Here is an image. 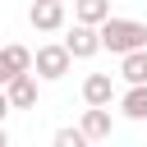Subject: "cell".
I'll return each instance as SVG.
<instances>
[{
	"mask_svg": "<svg viewBox=\"0 0 147 147\" xmlns=\"http://www.w3.org/2000/svg\"><path fill=\"white\" fill-rule=\"evenodd\" d=\"M106 14H110V0H74V18L78 23H92L96 28Z\"/></svg>",
	"mask_w": 147,
	"mask_h": 147,
	"instance_id": "11",
	"label": "cell"
},
{
	"mask_svg": "<svg viewBox=\"0 0 147 147\" xmlns=\"http://www.w3.org/2000/svg\"><path fill=\"white\" fill-rule=\"evenodd\" d=\"M64 51H69L74 60H92V55L101 51V37H96V28L74 18V28H69V37H64Z\"/></svg>",
	"mask_w": 147,
	"mask_h": 147,
	"instance_id": "3",
	"label": "cell"
},
{
	"mask_svg": "<svg viewBox=\"0 0 147 147\" xmlns=\"http://www.w3.org/2000/svg\"><path fill=\"white\" fill-rule=\"evenodd\" d=\"M28 23H32L37 32H60V28H64V0H32Z\"/></svg>",
	"mask_w": 147,
	"mask_h": 147,
	"instance_id": "5",
	"label": "cell"
},
{
	"mask_svg": "<svg viewBox=\"0 0 147 147\" xmlns=\"http://www.w3.org/2000/svg\"><path fill=\"white\" fill-rule=\"evenodd\" d=\"M83 101L87 106H110L115 101V78L110 74H87L83 78Z\"/></svg>",
	"mask_w": 147,
	"mask_h": 147,
	"instance_id": "7",
	"label": "cell"
},
{
	"mask_svg": "<svg viewBox=\"0 0 147 147\" xmlns=\"http://www.w3.org/2000/svg\"><path fill=\"white\" fill-rule=\"evenodd\" d=\"M119 78H124V83H147V46L119 55Z\"/></svg>",
	"mask_w": 147,
	"mask_h": 147,
	"instance_id": "9",
	"label": "cell"
},
{
	"mask_svg": "<svg viewBox=\"0 0 147 147\" xmlns=\"http://www.w3.org/2000/svg\"><path fill=\"white\" fill-rule=\"evenodd\" d=\"M83 129H55V147H83Z\"/></svg>",
	"mask_w": 147,
	"mask_h": 147,
	"instance_id": "12",
	"label": "cell"
},
{
	"mask_svg": "<svg viewBox=\"0 0 147 147\" xmlns=\"http://www.w3.org/2000/svg\"><path fill=\"white\" fill-rule=\"evenodd\" d=\"M69 64H74V55L64 51V41H46V46L32 51V74H37L41 83H60V78L69 74Z\"/></svg>",
	"mask_w": 147,
	"mask_h": 147,
	"instance_id": "2",
	"label": "cell"
},
{
	"mask_svg": "<svg viewBox=\"0 0 147 147\" xmlns=\"http://www.w3.org/2000/svg\"><path fill=\"white\" fill-rule=\"evenodd\" d=\"M78 129H83V138H87V142H101V138H110V129H115V119H110V106H87V110H83V119H78Z\"/></svg>",
	"mask_w": 147,
	"mask_h": 147,
	"instance_id": "6",
	"label": "cell"
},
{
	"mask_svg": "<svg viewBox=\"0 0 147 147\" xmlns=\"http://www.w3.org/2000/svg\"><path fill=\"white\" fill-rule=\"evenodd\" d=\"M0 147H9V133H5V124H0Z\"/></svg>",
	"mask_w": 147,
	"mask_h": 147,
	"instance_id": "14",
	"label": "cell"
},
{
	"mask_svg": "<svg viewBox=\"0 0 147 147\" xmlns=\"http://www.w3.org/2000/svg\"><path fill=\"white\" fill-rule=\"evenodd\" d=\"M119 110L129 119H147V83H129V92L119 96Z\"/></svg>",
	"mask_w": 147,
	"mask_h": 147,
	"instance_id": "10",
	"label": "cell"
},
{
	"mask_svg": "<svg viewBox=\"0 0 147 147\" xmlns=\"http://www.w3.org/2000/svg\"><path fill=\"white\" fill-rule=\"evenodd\" d=\"M5 96H9L14 110H32V106H37V74H32V69L14 74V78L5 83Z\"/></svg>",
	"mask_w": 147,
	"mask_h": 147,
	"instance_id": "4",
	"label": "cell"
},
{
	"mask_svg": "<svg viewBox=\"0 0 147 147\" xmlns=\"http://www.w3.org/2000/svg\"><path fill=\"white\" fill-rule=\"evenodd\" d=\"M14 106H9V96H5V87H0V124H5V115H9Z\"/></svg>",
	"mask_w": 147,
	"mask_h": 147,
	"instance_id": "13",
	"label": "cell"
},
{
	"mask_svg": "<svg viewBox=\"0 0 147 147\" xmlns=\"http://www.w3.org/2000/svg\"><path fill=\"white\" fill-rule=\"evenodd\" d=\"M96 37H101V51L124 55V51L147 46V23H138V18H119V14H106V18L96 23Z\"/></svg>",
	"mask_w": 147,
	"mask_h": 147,
	"instance_id": "1",
	"label": "cell"
},
{
	"mask_svg": "<svg viewBox=\"0 0 147 147\" xmlns=\"http://www.w3.org/2000/svg\"><path fill=\"white\" fill-rule=\"evenodd\" d=\"M23 69H32V51L28 46H0V87Z\"/></svg>",
	"mask_w": 147,
	"mask_h": 147,
	"instance_id": "8",
	"label": "cell"
}]
</instances>
